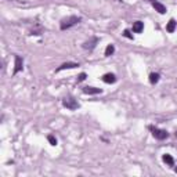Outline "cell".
<instances>
[{
    "instance_id": "10",
    "label": "cell",
    "mask_w": 177,
    "mask_h": 177,
    "mask_svg": "<svg viewBox=\"0 0 177 177\" xmlns=\"http://www.w3.org/2000/svg\"><path fill=\"white\" fill-rule=\"evenodd\" d=\"M143 29H144V24H143L141 21H137V22L133 24V32H134V33L143 32Z\"/></svg>"
},
{
    "instance_id": "6",
    "label": "cell",
    "mask_w": 177,
    "mask_h": 177,
    "mask_svg": "<svg viewBox=\"0 0 177 177\" xmlns=\"http://www.w3.org/2000/svg\"><path fill=\"white\" fill-rule=\"evenodd\" d=\"M22 65H24V61L20 56H15V68H14V73H18L22 69Z\"/></svg>"
},
{
    "instance_id": "14",
    "label": "cell",
    "mask_w": 177,
    "mask_h": 177,
    "mask_svg": "<svg viewBox=\"0 0 177 177\" xmlns=\"http://www.w3.org/2000/svg\"><path fill=\"white\" fill-rule=\"evenodd\" d=\"M113 51H115L113 44H108V46H107V48H105V56H112Z\"/></svg>"
},
{
    "instance_id": "18",
    "label": "cell",
    "mask_w": 177,
    "mask_h": 177,
    "mask_svg": "<svg viewBox=\"0 0 177 177\" xmlns=\"http://www.w3.org/2000/svg\"><path fill=\"white\" fill-rule=\"evenodd\" d=\"M174 170H176V173H177V167H176V169H174Z\"/></svg>"
},
{
    "instance_id": "4",
    "label": "cell",
    "mask_w": 177,
    "mask_h": 177,
    "mask_svg": "<svg viewBox=\"0 0 177 177\" xmlns=\"http://www.w3.org/2000/svg\"><path fill=\"white\" fill-rule=\"evenodd\" d=\"M97 43H98V39H97V37H93L91 40H87L83 43V48H86V50H93V48L96 47Z\"/></svg>"
},
{
    "instance_id": "1",
    "label": "cell",
    "mask_w": 177,
    "mask_h": 177,
    "mask_svg": "<svg viewBox=\"0 0 177 177\" xmlns=\"http://www.w3.org/2000/svg\"><path fill=\"white\" fill-rule=\"evenodd\" d=\"M78 22H80V18L79 17H68V18H64V20L61 21V25H60V28L62 29V31H65V29H68L71 28V26H73V25H76Z\"/></svg>"
},
{
    "instance_id": "2",
    "label": "cell",
    "mask_w": 177,
    "mask_h": 177,
    "mask_svg": "<svg viewBox=\"0 0 177 177\" xmlns=\"http://www.w3.org/2000/svg\"><path fill=\"white\" fill-rule=\"evenodd\" d=\"M62 104H64V107H67L68 109H76L78 107H79V104H78V101L73 98V97H65L64 100H62Z\"/></svg>"
},
{
    "instance_id": "19",
    "label": "cell",
    "mask_w": 177,
    "mask_h": 177,
    "mask_svg": "<svg viewBox=\"0 0 177 177\" xmlns=\"http://www.w3.org/2000/svg\"><path fill=\"white\" fill-rule=\"evenodd\" d=\"M176 137H177V130H176Z\"/></svg>"
},
{
    "instance_id": "16",
    "label": "cell",
    "mask_w": 177,
    "mask_h": 177,
    "mask_svg": "<svg viewBox=\"0 0 177 177\" xmlns=\"http://www.w3.org/2000/svg\"><path fill=\"white\" fill-rule=\"evenodd\" d=\"M86 79V73L85 72H82L79 76H78V82H83Z\"/></svg>"
},
{
    "instance_id": "7",
    "label": "cell",
    "mask_w": 177,
    "mask_h": 177,
    "mask_svg": "<svg viewBox=\"0 0 177 177\" xmlns=\"http://www.w3.org/2000/svg\"><path fill=\"white\" fill-rule=\"evenodd\" d=\"M102 90L101 88H97V87H90V86H86V87H83V93L85 94H98V93H101Z\"/></svg>"
},
{
    "instance_id": "17",
    "label": "cell",
    "mask_w": 177,
    "mask_h": 177,
    "mask_svg": "<svg viewBox=\"0 0 177 177\" xmlns=\"http://www.w3.org/2000/svg\"><path fill=\"white\" fill-rule=\"evenodd\" d=\"M123 35H125L126 37H129V39H133V35H132V33H130V31H129V29H126L125 32H123Z\"/></svg>"
},
{
    "instance_id": "3",
    "label": "cell",
    "mask_w": 177,
    "mask_h": 177,
    "mask_svg": "<svg viewBox=\"0 0 177 177\" xmlns=\"http://www.w3.org/2000/svg\"><path fill=\"white\" fill-rule=\"evenodd\" d=\"M152 130V136L157 138V140H165L169 137V133L166 130H162V129H157V127H151Z\"/></svg>"
},
{
    "instance_id": "11",
    "label": "cell",
    "mask_w": 177,
    "mask_h": 177,
    "mask_svg": "<svg viewBox=\"0 0 177 177\" xmlns=\"http://www.w3.org/2000/svg\"><path fill=\"white\" fill-rule=\"evenodd\" d=\"M176 26H177V22L174 20H170L169 22H167V26H166V29H167V32L169 33H173L174 31H176Z\"/></svg>"
},
{
    "instance_id": "9",
    "label": "cell",
    "mask_w": 177,
    "mask_h": 177,
    "mask_svg": "<svg viewBox=\"0 0 177 177\" xmlns=\"http://www.w3.org/2000/svg\"><path fill=\"white\" fill-rule=\"evenodd\" d=\"M102 82H105V83H115L116 82V76L113 73H105L102 76Z\"/></svg>"
},
{
    "instance_id": "8",
    "label": "cell",
    "mask_w": 177,
    "mask_h": 177,
    "mask_svg": "<svg viewBox=\"0 0 177 177\" xmlns=\"http://www.w3.org/2000/svg\"><path fill=\"white\" fill-rule=\"evenodd\" d=\"M152 6L159 14H165L166 12V7L162 3H159V1H152Z\"/></svg>"
},
{
    "instance_id": "15",
    "label": "cell",
    "mask_w": 177,
    "mask_h": 177,
    "mask_svg": "<svg viewBox=\"0 0 177 177\" xmlns=\"http://www.w3.org/2000/svg\"><path fill=\"white\" fill-rule=\"evenodd\" d=\"M47 140L50 141V144H51V145H57V138L54 136H51V134H50V136L47 137Z\"/></svg>"
},
{
    "instance_id": "5",
    "label": "cell",
    "mask_w": 177,
    "mask_h": 177,
    "mask_svg": "<svg viewBox=\"0 0 177 177\" xmlns=\"http://www.w3.org/2000/svg\"><path fill=\"white\" fill-rule=\"evenodd\" d=\"M76 67H79V64H76V62H65V64H62L60 67V68L57 69V72H60V71H64V69H72V68H76Z\"/></svg>"
},
{
    "instance_id": "13",
    "label": "cell",
    "mask_w": 177,
    "mask_h": 177,
    "mask_svg": "<svg viewBox=\"0 0 177 177\" xmlns=\"http://www.w3.org/2000/svg\"><path fill=\"white\" fill-rule=\"evenodd\" d=\"M158 80H159V73H151V75H149V82H151L152 85L158 83Z\"/></svg>"
},
{
    "instance_id": "12",
    "label": "cell",
    "mask_w": 177,
    "mask_h": 177,
    "mask_svg": "<svg viewBox=\"0 0 177 177\" xmlns=\"http://www.w3.org/2000/svg\"><path fill=\"white\" fill-rule=\"evenodd\" d=\"M162 159H163V162H165V163H167L169 166H173L174 165L173 157H172V155H169V154H165V155L162 157Z\"/></svg>"
}]
</instances>
